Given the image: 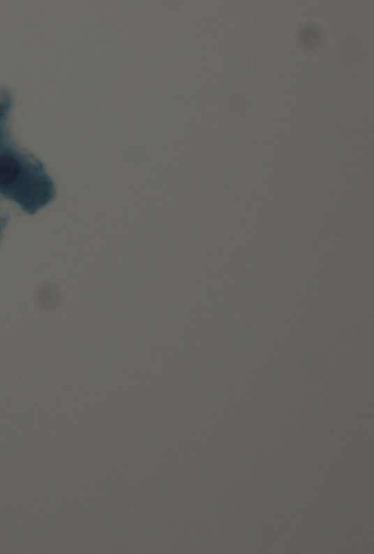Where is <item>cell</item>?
Listing matches in <instances>:
<instances>
[{
    "label": "cell",
    "instance_id": "cell-1",
    "mask_svg": "<svg viewBox=\"0 0 374 554\" xmlns=\"http://www.w3.org/2000/svg\"><path fill=\"white\" fill-rule=\"evenodd\" d=\"M20 173L17 160L9 156H0V188H11L20 179Z\"/></svg>",
    "mask_w": 374,
    "mask_h": 554
}]
</instances>
